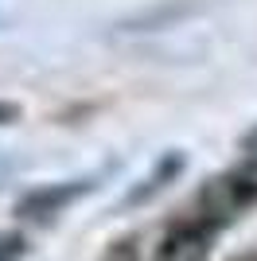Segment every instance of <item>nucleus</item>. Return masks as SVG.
<instances>
[{"mask_svg":"<svg viewBox=\"0 0 257 261\" xmlns=\"http://www.w3.org/2000/svg\"><path fill=\"white\" fill-rule=\"evenodd\" d=\"M16 113H20V109H16V106H4V101H0V125H4V121H12V117H16Z\"/></svg>","mask_w":257,"mask_h":261,"instance_id":"7ed1b4c3","label":"nucleus"},{"mask_svg":"<svg viewBox=\"0 0 257 261\" xmlns=\"http://www.w3.org/2000/svg\"><path fill=\"white\" fill-rule=\"evenodd\" d=\"M20 253H23L20 238H4V242H0V261H12V257H20Z\"/></svg>","mask_w":257,"mask_h":261,"instance_id":"f03ea898","label":"nucleus"},{"mask_svg":"<svg viewBox=\"0 0 257 261\" xmlns=\"http://www.w3.org/2000/svg\"><path fill=\"white\" fill-rule=\"evenodd\" d=\"M246 144H257V129H253V133H249V137H246Z\"/></svg>","mask_w":257,"mask_h":261,"instance_id":"20e7f679","label":"nucleus"},{"mask_svg":"<svg viewBox=\"0 0 257 261\" xmlns=\"http://www.w3.org/2000/svg\"><path fill=\"white\" fill-rule=\"evenodd\" d=\"M90 184H63V187H43V191H32V195L20 203L23 215H32V218H43V215H55L59 207H66L70 199L78 195V191H86Z\"/></svg>","mask_w":257,"mask_h":261,"instance_id":"f257e3e1","label":"nucleus"}]
</instances>
